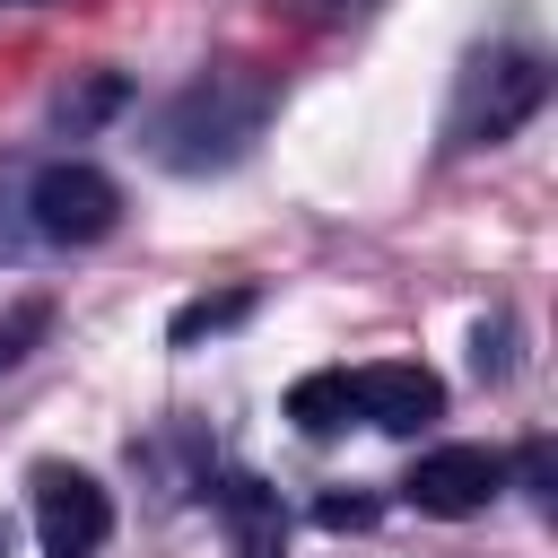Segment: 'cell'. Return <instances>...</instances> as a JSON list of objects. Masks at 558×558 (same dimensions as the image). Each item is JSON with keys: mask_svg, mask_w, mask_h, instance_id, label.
I'll return each mask as SVG.
<instances>
[{"mask_svg": "<svg viewBox=\"0 0 558 558\" xmlns=\"http://www.w3.org/2000/svg\"><path fill=\"white\" fill-rule=\"evenodd\" d=\"M349 401H357V418L410 436V427H427V418L445 410V384H436L427 366H410V357H384V366H357V375H349Z\"/></svg>", "mask_w": 558, "mask_h": 558, "instance_id": "cell-6", "label": "cell"}, {"mask_svg": "<svg viewBox=\"0 0 558 558\" xmlns=\"http://www.w3.org/2000/svg\"><path fill=\"white\" fill-rule=\"evenodd\" d=\"M244 314H253V296H244V288H227V296H192V305L174 314V349H192L201 331H227V323H244Z\"/></svg>", "mask_w": 558, "mask_h": 558, "instance_id": "cell-9", "label": "cell"}, {"mask_svg": "<svg viewBox=\"0 0 558 558\" xmlns=\"http://www.w3.org/2000/svg\"><path fill=\"white\" fill-rule=\"evenodd\" d=\"M270 122V87L253 70H201L166 113H157V157L174 174H209V166H235Z\"/></svg>", "mask_w": 558, "mask_h": 558, "instance_id": "cell-1", "label": "cell"}, {"mask_svg": "<svg viewBox=\"0 0 558 558\" xmlns=\"http://www.w3.org/2000/svg\"><path fill=\"white\" fill-rule=\"evenodd\" d=\"M288 418H296L305 436H340V427L357 418V401H349V366H323V375H296V392H288Z\"/></svg>", "mask_w": 558, "mask_h": 558, "instance_id": "cell-8", "label": "cell"}, {"mask_svg": "<svg viewBox=\"0 0 558 558\" xmlns=\"http://www.w3.org/2000/svg\"><path fill=\"white\" fill-rule=\"evenodd\" d=\"M314 17H349V9H366V0H305Z\"/></svg>", "mask_w": 558, "mask_h": 558, "instance_id": "cell-12", "label": "cell"}, {"mask_svg": "<svg viewBox=\"0 0 558 558\" xmlns=\"http://www.w3.org/2000/svg\"><path fill=\"white\" fill-rule=\"evenodd\" d=\"M218 514H227V532H235V558H279L288 514H279V497H270L253 471H235V480L218 488Z\"/></svg>", "mask_w": 558, "mask_h": 558, "instance_id": "cell-7", "label": "cell"}, {"mask_svg": "<svg viewBox=\"0 0 558 558\" xmlns=\"http://www.w3.org/2000/svg\"><path fill=\"white\" fill-rule=\"evenodd\" d=\"M497 488H506V453H488V445H436V453H418V471L401 480V497H410L418 514H480Z\"/></svg>", "mask_w": 558, "mask_h": 558, "instance_id": "cell-5", "label": "cell"}, {"mask_svg": "<svg viewBox=\"0 0 558 558\" xmlns=\"http://www.w3.org/2000/svg\"><path fill=\"white\" fill-rule=\"evenodd\" d=\"M26 209H35V235H52V244H96V235H113L122 192H113V174H96L87 157H61V166L35 174Z\"/></svg>", "mask_w": 558, "mask_h": 558, "instance_id": "cell-3", "label": "cell"}, {"mask_svg": "<svg viewBox=\"0 0 558 558\" xmlns=\"http://www.w3.org/2000/svg\"><path fill=\"white\" fill-rule=\"evenodd\" d=\"M113 105H122V78H96V87L61 96V122H96V113H113Z\"/></svg>", "mask_w": 558, "mask_h": 558, "instance_id": "cell-10", "label": "cell"}, {"mask_svg": "<svg viewBox=\"0 0 558 558\" xmlns=\"http://www.w3.org/2000/svg\"><path fill=\"white\" fill-rule=\"evenodd\" d=\"M105 532H113V497L87 471L44 462L35 471V541H44V558H96Z\"/></svg>", "mask_w": 558, "mask_h": 558, "instance_id": "cell-4", "label": "cell"}, {"mask_svg": "<svg viewBox=\"0 0 558 558\" xmlns=\"http://www.w3.org/2000/svg\"><path fill=\"white\" fill-rule=\"evenodd\" d=\"M541 105H549V61H541L532 44H497V52H480V61L462 70L453 113H445V140H453V148H497V140H514Z\"/></svg>", "mask_w": 558, "mask_h": 558, "instance_id": "cell-2", "label": "cell"}, {"mask_svg": "<svg viewBox=\"0 0 558 558\" xmlns=\"http://www.w3.org/2000/svg\"><path fill=\"white\" fill-rule=\"evenodd\" d=\"M314 514H323L331 532H366V523H375V506H366V497H323Z\"/></svg>", "mask_w": 558, "mask_h": 558, "instance_id": "cell-11", "label": "cell"}]
</instances>
